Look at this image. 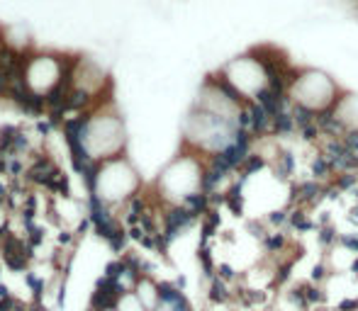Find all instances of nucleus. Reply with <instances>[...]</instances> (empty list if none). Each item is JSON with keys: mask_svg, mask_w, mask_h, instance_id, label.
Returning <instances> with one entry per match:
<instances>
[{"mask_svg": "<svg viewBox=\"0 0 358 311\" xmlns=\"http://www.w3.org/2000/svg\"><path fill=\"white\" fill-rule=\"evenodd\" d=\"M125 146V126L117 115H95L93 120H85L80 129V141L73 146L76 151H83L90 161L95 158H112Z\"/></svg>", "mask_w": 358, "mask_h": 311, "instance_id": "f257e3e1", "label": "nucleus"}, {"mask_svg": "<svg viewBox=\"0 0 358 311\" xmlns=\"http://www.w3.org/2000/svg\"><path fill=\"white\" fill-rule=\"evenodd\" d=\"M137 173L134 168L122 161H107L95 175V194L100 202H122L137 190Z\"/></svg>", "mask_w": 358, "mask_h": 311, "instance_id": "f03ea898", "label": "nucleus"}, {"mask_svg": "<svg viewBox=\"0 0 358 311\" xmlns=\"http://www.w3.org/2000/svg\"><path fill=\"white\" fill-rule=\"evenodd\" d=\"M66 78H71L66 66L61 63L59 56H51V54H42V56L29 59L25 63V73H22V80L29 88V93H34L39 97L61 88L66 83Z\"/></svg>", "mask_w": 358, "mask_h": 311, "instance_id": "7ed1b4c3", "label": "nucleus"}, {"mask_svg": "<svg viewBox=\"0 0 358 311\" xmlns=\"http://www.w3.org/2000/svg\"><path fill=\"white\" fill-rule=\"evenodd\" d=\"M203 180H205V178H203L198 163L190 161V158H180V161H176L173 166H168V168L163 170L158 185L163 187V192H166L168 197L183 199V202H185L188 197L198 194V187L203 185Z\"/></svg>", "mask_w": 358, "mask_h": 311, "instance_id": "20e7f679", "label": "nucleus"}, {"mask_svg": "<svg viewBox=\"0 0 358 311\" xmlns=\"http://www.w3.org/2000/svg\"><path fill=\"white\" fill-rule=\"evenodd\" d=\"M137 297H139V302H142L146 311H156L158 307V302H161V292H158V287L153 285V282H149V280H144L137 285V292H134Z\"/></svg>", "mask_w": 358, "mask_h": 311, "instance_id": "39448f33", "label": "nucleus"}, {"mask_svg": "<svg viewBox=\"0 0 358 311\" xmlns=\"http://www.w3.org/2000/svg\"><path fill=\"white\" fill-rule=\"evenodd\" d=\"M115 311H146V307L139 302L137 294H122L120 302H117V307H115Z\"/></svg>", "mask_w": 358, "mask_h": 311, "instance_id": "423d86ee", "label": "nucleus"}, {"mask_svg": "<svg viewBox=\"0 0 358 311\" xmlns=\"http://www.w3.org/2000/svg\"><path fill=\"white\" fill-rule=\"evenodd\" d=\"M319 192H322V187L317 183H300L297 185V197L305 199V202H314L319 197Z\"/></svg>", "mask_w": 358, "mask_h": 311, "instance_id": "0eeeda50", "label": "nucleus"}, {"mask_svg": "<svg viewBox=\"0 0 358 311\" xmlns=\"http://www.w3.org/2000/svg\"><path fill=\"white\" fill-rule=\"evenodd\" d=\"M332 170H334V168H332V161H329L327 156H317V161L312 163V173H314V178H327Z\"/></svg>", "mask_w": 358, "mask_h": 311, "instance_id": "6e6552de", "label": "nucleus"}, {"mask_svg": "<svg viewBox=\"0 0 358 311\" xmlns=\"http://www.w3.org/2000/svg\"><path fill=\"white\" fill-rule=\"evenodd\" d=\"M292 156L290 153H281L278 158H276V173L281 175V178H287L290 173H292Z\"/></svg>", "mask_w": 358, "mask_h": 311, "instance_id": "1a4fd4ad", "label": "nucleus"}, {"mask_svg": "<svg viewBox=\"0 0 358 311\" xmlns=\"http://www.w3.org/2000/svg\"><path fill=\"white\" fill-rule=\"evenodd\" d=\"M344 144H346V148L354 153V158L358 161V131H346L344 134Z\"/></svg>", "mask_w": 358, "mask_h": 311, "instance_id": "9d476101", "label": "nucleus"}, {"mask_svg": "<svg viewBox=\"0 0 358 311\" xmlns=\"http://www.w3.org/2000/svg\"><path fill=\"white\" fill-rule=\"evenodd\" d=\"M261 166H263V158L249 153V158L244 161V173H251V170H256V168H261Z\"/></svg>", "mask_w": 358, "mask_h": 311, "instance_id": "9b49d317", "label": "nucleus"}, {"mask_svg": "<svg viewBox=\"0 0 358 311\" xmlns=\"http://www.w3.org/2000/svg\"><path fill=\"white\" fill-rule=\"evenodd\" d=\"M354 183H356V175H354V173H344V178L339 180V187H341V190H346V187L354 185Z\"/></svg>", "mask_w": 358, "mask_h": 311, "instance_id": "f8f14e48", "label": "nucleus"}, {"mask_svg": "<svg viewBox=\"0 0 358 311\" xmlns=\"http://www.w3.org/2000/svg\"><path fill=\"white\" fill-rule=\"evenodd\" d=\"M292 224L300 229H309V221L305 219V214H292Z\"/></svg>", "mask_w": 358, "mask_h": 311, "instance_id": "ddd939ff", "label": "nucleus"}, {"mask_svg": "<svg viewBox=\"0 0 358 311\" xmlns=\"http://www.w3.org/2000/svg\"><path fill=\"white\" fill-rule=\"evenodd\" d=\"M285 221V214L283 212H276L273 216H271V224H283Z\"/></svg>", "mask_w": 358, "mask_h": 311, "instance_id": "4468645a", "label": "nucleus"}, {"mask_svg": "<svg viewBox=\"0 0 358 311\" xmlns=\"http://www.w3.org/2000/svg\"><path fill=\"white\" fill-rule=\"evenodd\" d=\"M105 311H112V309H105Z\"/></svg>", "mask_w": 358, "mask_h": 311, "instance_id": "2eb2a0df", "label": "nucleus"}]
</instances>
